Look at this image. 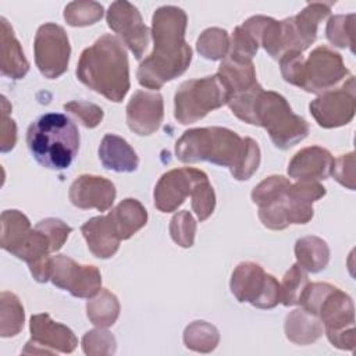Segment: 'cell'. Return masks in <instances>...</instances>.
Wrapping results in <instances>:
<instances>
[{"label":"cell","mask_w":356,"mask_h":356,"mask_svg":"<svg viewBox=\"0 0 356 356\" xmlns=\"http://www.w3.org/2000/svg\"><path fill=\"white\" fill-rule=\"evenodd\" d=\"M220 342L218 330L203 320H197L191 323L184 331V343L188 349L200 352V353H210L213 352Z\"/></svg>","instance_id":"cell-31"},{"label":"cell","mask_w":356,"mask_h":356,"mask_svg":"<svg viewBox=\"0 0 356 356\" xmlns=\"http://www.w3.org/2000/svg\"><path fill=\"white\" fill-rule=\"evenodd\" d=\"M309 110L321 128L330 129L349 124L356 111L355 76L349 75L341 86L330 89L312 100Z\"/></svg>","instance_id":"cell-12"},{"label":"cell","mask_w":356,"mask_h":356,"mask_svg":"<svg viewBox=\"0 0 356 356\" xmlns=\"http://www.w3.org/2000/svg\"><path fill=\"white\" fill-rule=\"evenodd\" d=\"M334 3L314 1L309 3L299 14L289 17L295 44L298 51H305L317 38V26L331 13Z\"/></svg>","instance_id":"cell-21"},{"label":"cell","mask_w":356,"mask_h":356,"mask_svg":"<svg viewBox=\"0 0 356 356\" xmlns=\"http://www.w3.org/2000/svg\"><path fill=\"white\" fill-rule=\"evenodd\" d=\"M186 24V13L177 6H163L154 11L152 17L154 47L136 72L142 86L157 90L188 70L192 49L185 42Z\"/></svg>","instance_id":"cell-2"},{"label":"cell","mask_w":356,"mask_h":356,"mask_svg":"<svg viewBox=\"0 0 356 356\" xmlns=\"http://www.w3.org/2000/svg\"><path fill=\"white\" fill-rule=\"evenodd\" d=\"M229 288L238 302H248L259 309H273L281 302L280 284L253 261L239 263L231 275Z\"/></svg>","instance_id":"cell-8"},{"label":"cell","mask_w":356,"mask_h":356,"mask_svg":"<svg viewBox=\"0 0 356 356\" xmlns=\"http://www.w3.org/2000/svg\"><path fill=\"white\" fill-rule=\"evenodd\" d=\"M33 53L36 67L44 78L61 76L68 68L71 56V46L64 28L53 22L40 25L35 35Z\"/></svg>","instance_id":"cell-11"},{"label":"cell","mask_w":356,"mask_h":356,"mask_svg":"<svg viewBox=\"0 0 356 356\" xmlns=\"http://www.w3.org/2000/svg\"><path fill=\"white\" fill-rule=\"evenodd\" d=\"M26 145L42 167L65 170L79 150V131L65 114L47 113L28 127Z\"/></svg>","instance_id":"cell-4"},{"label":"cell","mask_w":356,"mask_h":356,"mask_svg":"<svg viewBox=\"0 0 356 356\" xmlns=\"http://www.w3.org/2000/svg\"><path fill=\"white\" fill-rule=\"evenodd\" d=\"M81 232L89 250L97 259H110L120 248L121 238L108 214L92 217L81 227Z\"/></svg>","instance_id":"cell-20"},{"label":"cell","mask_w":356,"mask_h":356,"mask_svg":"<svg viewBox=\"0 0 356 356\" xmlns=\"http://www.w3.org/2000/svg\"><path fill=\"white\" fill-rule=\"evenodd\" d=\"M64 110L74 114L85 128H95L103 120V108L85 100H72L64 104Z\"/></svg>","instance_id":"cell-40"},{"label":"cell","mask_w":356,"mask_h":356,"mask_svg":"<svg viewBox=\"0 0 356 356\" xmlns=\"http://www.w3.org/2000/svg\"><path fill=\"white\" fill-rule=\"evenodd\" d=\"M229 46H231L229 54L248 58V60H252L259 50V43L245 28H242V25L234 29Z\"/></svg>","instance_id":"cell-42"},{"label":"cell","mask_w":356,"mask_h":356,"mask_svg":"<svg viewBox=\"0 0 356 356\" xmlns=\"http://www.w3.org/2000/svg\"><path fill=\"white\" fill-rule=\"evenodd\" d=\"M296 264L306 273H320L330 261V248L327 242L316 235H307L295 243Z\"/></svg>","instance_id":"cell-28"},{"label":"cell","mask_w":356,"mask_h":356,"mask_svg":"<svg viewBox=\"0 0 356 356\" xmlns=\"http://www.w3.org/2000/svg\"><path fill=\"white\" fill-rule=\"evenodd\" d=\"M307 284H309L307 273L298 264L291 266L289 270L285 273L282 282L280 284L281 303L288 307L299 305Z\"/></svg>","instance_id":"cell-34"},{"label":"cell","mask_w":356,"mask_h":356,"mask_svg":"<svg viewBox=\"0 0 356 356\" xmlns=\"http://www.w3.org/2000/svg\"><path fill=\"white\" fill-rule=\"evenodd\" d=\"M36 229L42 231L50 242L51 246V252H57L63 248V245L65 243L68 235L72 232V228L70 225H67L64 221L58 220V218H44L40 220L36 225Z\"/></svg>","instance_id":"cell-41"},{"label":"cell","mask_w":356,"mask_h":356,"mask_svg":"<svg viewBox=\"0 0 356 356\" xmlns=\"http://www.w3.org/2000/svg\"><path fill=\"white\" fill-rule=\"evenodd\" d=\"M206 174L197 168L182 167L164 172L157 181L153 192L154 206L161 213L175 211Z\"/></svg>","instance_id":"cell-16"},{"label":"cell","mask_w":356,"mask_h":356,"mask_svg":"<svg viewBox=\"0 0 356 356\" xmlns=\"http://www.w3.org/2000/svg\"><path fill=\"white\" fill-rule=\"evenodd\" d=\"M252 125L263 127L271 142L286 150L309 135L307 121L295 114L286 99L273 90H261L253 104Z\"/></svg>","instance_id":"cell-5"},{"label":"cell","mask_w":356,"mask_h":356,"mask_svg":"<svg viewBox=\"0 0 356 356\" xmlns=\"http://www.w3.org/2000/svg\"><path fill=\"white\" fill-rule=\"evenodd\" d=\"M31 341L26 342L24 353H71L78 339L71 328L53 321L47 313L33 314L29 320Z\"/></svg>","instance_id":"cell-14"},{"label":"cell","mask_w":356,"mask_h":356,"mask_svg":"<svg viewBox=\"0 0 356 356\" xmlns=\"http://www.w3.org/2000/svg\"><path fill=\"white\" fill-rule=\"evenodd\" d=\"M285 335L298 345H309L316 342L324 332V325L318 316L306 309H296L285 318Z\"/></svg>","instance_id":"cell-25"},{"label":"cell","mask_w":356,"mask_h":356,"mask_svg":"<svg viewBox=\"0 0 356 356\" xmlns=\"http://www.w3.org/2000/svg\"><path fill=\"white\" fill-rule=\"evenodd\" d=\"M346 75L350 74L342 56L328 46H318L307 58H303L296 86L309 93L321 95L334 89Z\"/></svg>","instance_id":"cell-10"},{"label":"cell","mask_w":356,"mask_h":356,"mask_svg":"<svg viewBox=\"0 0 356 356\" xmlns=\"http://www.w3.org/2000/svg\"><path fill=\"white\" fill-rule=\"evenodd\" d=\"M175 157L182 163L209 161L228 167L236 181H246L260 165V147L252 138H241L228 128H192L177 140Z\"/></svg>","instance_id":"cell-1"},{"label":"cell","mask_w":356,"mask_h":356,"mask_svg":"<svg viewBox=\"0 0 356 356\" xmlns=\"http://www.w3.org/2000/svg\"><path fill=\"white\" fill-rule=\"evenodd\" d=\"M228 100L229 92L217 74L185 81L174 96V117L184 125L192 124L222 107Z\"/></svg>","instance_id":"cell-7"},{"label":"cell","mask_w":356,"mask_h":356,"mask_svg":"<svg viewBox=\"0 0 356 356\" xmlns=\"http://www.w3.org/2000/svg\"><path fill=\"white\" fill-rule=\"evenodd\" d=\"M325 195L318 182L291 184L274 202L259 209L261 224L274 231L285 229L291 224H307L313 216V203Z\"/></svg>","instance_id":"cell-6"},{"label":"cell","mask_w":356,"mask_h":356,"mask_svg":"<svg viewBox=\"0 0 356 356\" xmlns=\"http://www.w3.org/2000/svg\"><path fill=\"white\" fill-rule=\"evenodd\" d=\"M164 117V102L159 92L136 90L127 104V124L140 136L154 134Z\"/></svg>","instance_id":"cell-17"},{"label":"cell","mask_w":356,"mask_h":356,"mask_svg":"<svg viewBox=\"0 0 356 356\" xmlns=\"http://www.w3.org/2000/svg\"><path fill=\"white\" fill-rule=\"evenodd\" d=\"M51 282L75 298H93L102 289V275L96 266L78 264L68 256L50 259Z\"/></svg>","instance_id":"cell-13"},{"label":"cell","mask_w":356,"mask_h":356,"mask_svg":"<svg viewBox=\"0 0 356 356\" xmlns=\"http://www.w3.org/2000/svg\"><path fill=\"white\" fill-rule=\"evenodd\" d=\"M11 106L6 96H1V127H0V150L7 153L14 149L17 142V125L14 120L8 117Z\"/></svg>","instance_id":"cell-44"},{"label":"cell","mask_w":356,"mask_h":356,"mask_svg":"<svg viewBox=\"0 0 356 356\" xmlns=\"http://www.w3.org/2000/svg\"><path fill=\"white\" fill-rule=\"evenodd\" d=\"M353 33H355V14H338L332 15L325 28V36L337 47L353 50Z\"/></svg>","instance_id":"cell-33"},{"label":"cell","mask_w":356,"mask_h":356,"mask_svg":"<svg viewBox=\"0 0 356 356\" xmlns=\"http://www.w3.org/2000/svg\"><path fill=\"white\" fill-rule=\"evenodd\" d=\"M1 61H0V71L3 76L11 79H21L26 75L29 70V63L22 51V47L18 39L14 35V31L8 21L1 17Z\"/></svg>","instance_id":"cell-24"},{"label":"cell","mask_w":356,"mask_h":356,"mask_svg":"<svg viewBox=\"0 0 356 356\" xmlns=\"http://www.w3.org/2000/svg\"><path fill=\"white\" fill-rule=\"evenodd\" d=\"M217 75L228 89L229 99L259 85L252 60L232 54H227V57L222 58Z\"/></svg>","instance_id":"cell-23"},{"label":"cell","mask_w":356,"mask_h":356,"mask_svg":"<svg viewBox=\"0 0 356 356\" xmlns=\"http://www.w3.org/2000/svg\"><path fill=\"white\" fill-rule=\"evenodd\" d=\"M192 210L195 211L199 221L207 220L216 207V195L214 189L209 182L207 175L199 179L192 191Z\"/></svg>","instance_id":"cell-36"},{"label":"cell","mask_w":356,"mask_h":356,"mask_svg":"<svg viewBox=\"0 0 356 356\" xmlns=\"http://www.w3.org/2000/svg\"><path fill=\"white\" fill-rule=\"evenodd\" d=\"M196 221L188 210L178 211L170 221L171 239L181 248H191L195 242Z\"/></svg>","instance_id":"cell-38"},{"label":"cell","mask_w":356,"mask_h":356,"mask_svg":"<svg viewBox=\"0 0 356 356\" xmlns=\"http://www.w3.org/2000/svg\"><path fill=\"white\" fill-rule=\"evenodd\" d=\"M331 175L338 181L342 186L348 189H355V153L341 154L338 159H334Z\"/></svg>","instance_id":"cell-43"},{"label":"cell","mask_w":356,"mask_h":356,"mask_svg":"<svg viewBox=\"0 0 356 356\" xmlns=\"http://www.w3.org/2000/svg\"><path fill=\"white\" fill-rule=\"evenodd\" d=\"M103 17V6L97 1L79 0L68 3L64 8V19L71 26H88Z\"/></svg>","instance_id":"cell-35"},{"label":"cell","mask_w":356,"mask_h":356,"mask_svg":"<svg viewBox=\"0 0 356 356\" xmlns=\"http://www.w3.org/2000/svg\"><path fill=\"white\" fill-rule=\"evenodd\" d=\"M334 157L321 146H309L291 159L288 175L302 182H317L331 175Z\"/></svg>","instance_id":"cell-19"},{"label":"cell","mask_w":356,"mask_h":356,"mask_svg":"<svg viewBox=\"0 0 356 356\" xmlns=\"http://www.w3.org/2000/svg\"><path fill=\"white\" fill-rule=\"evenodd\" d=\"M99 159L106 170L115 172H134L139 165V157L132 146L114 134L103 136L99 146Z\"/></svg>","instance_id":"cell-22"},{"label":"cell","mask_w":356,"mask_h":356,"mask_svg":"<svg viewBox=\"0 0 356 356\" xmlns=\"http://www.w3.org/2000/svg\"><path fill=\"white\" fill-rule=\"evenodd\" d=\"M86 316L96 327H111L120 316V302L117 296L108 289H100L99 293L86 303Z\"/></svg>","instance_id":"cell-29"},{"label":"cell","mask_w":356,"mask_h":356,"mask_svg":"<svg viewBox=\"0 0 356 356\" xmlns=\"http://www.w3.org/2000/svg\"><path fill=\"white\" fill-rule=\"evenodd\" d=\"M115 338L104 328L88 331L82 338V349L89 356L115 353Z\"/></svg>","instance_id":"cell-39"},{"label":"cell","mask_w":356,"mask_h":356,"mask_svg":"<svg viewBox=\"0 0 356 356\" xmlns=\"http://www.w3.org/2000/svg\"><path fill=\"white\" fill-rule=\"evenodd\" d=\"M0 227L1 248L17 257V254L25 245L29 234L32 232L28 217L19 210H4L1 213Z\"/></svg>","instance_id":"cell-26"},{"label":"cell","mask_w":356,"mask_h":356,"mask_svg":"<svg viewBox=\"0 0 356 356\" xmlns=\"http://www.w3.org/2000/svg\"><path fill=\"white\" fill-rule=\"evenodd\" d=\"M78 79L107 100L120 103L127 96L129 82V64L121 40L111 35H102L86 47L76 65Z\"/></svg>","instance_id":"cell-3"},{"label":"cell","mask_w":356,"mask_h":356,"mask_svg":"<svg viewBox=\"0 0 356 356\" xmlns=\"http://www.w3.org/2000/svg\"><path fill=\"white\" fill-rule=\"evenodd\" d=\"M117 196L114 184L99 175L82 174L75 178L68 191L70 202L78 209L108 210Z\"/></svg>","instance_id":"cell-18"},{"label":"cell","mask_w":356,"mask_h":356,"mask_svg":"<svg viewBox=\"0 0 356 356\" xmlns=\"http://www.w3.org/2000/svg\"><path fill=\"white\" fill-rule=\"evenodd\" d=\"M229 49V38L225 29L207 28L200 33L196 42L197 53L211 61L227 57Z\"/></svg>","instance_id":"cell-32"},{"label":"cell","mask_w":356,"mask_h":356,"mask_svg":"<svg viewBox=\"0 0 356 356\" xmlns=\"http://www.w3.org/2000/svg\"><path fill=\"white\" fill-rule=\"evenodd\" d=\"M107 25L121 38L125 44L135 56L140 60L147 44L150 32L145 25L139 10L125 0H118L110 4L106 14Z\"/></svg>","instance_id":"cell-15"},{"label":"cell","mask_w":356,"mask_h":356,"mask_svg":"<svg viewBox=\"0 0 356 356\" xmlns=\"http://www.w3.org/2000/svg\"><path fill=\"white\" fill-rule=\"evenodd\" d=\"M291 181L282 175H270L263 179L252 191V202L260 209L274 202L284 191L288 189Z\"/></svg>","instance_id":"cell-37"},{"label":"cell","mask_w":356,"mask_h":356,"mask_svg":"<svg viewBox=\"0 0 356 356\" xmlns=\"http://www.w3.org/2000/svg\"><path fill=\"white\" fill-rule=\"evenodd\" d=\"M317 316L332 346L342 350L355 349V306L348 293L332 285L321 300Z\"/></svg>","instance_id":"cell-9"},{"label":"cell","mask_w":356,"mask_h":356,"mask_svg":"<svg viewBox=\"0 0 356 356\" xmlns=\"http://www.w3.org/2000/svg\"><path fill=\"white\" fill-rule=\"evenodd\" d=\"M25 313L18 296L13 292H1L0 295V335L3 338L15 337L24 327Z\"/></svg>","instance_id":"cell-30"},{"label":"cell","mask_w":356,"mask_h":356,"mask_svg":"<svg viewBox=\"0 0 356 356\" xmlns=\"http://www.w3.org/2000/svg\"><path fill=\"white\" fill-rule=\"evenodd\" d=\"M108 217L113 220L121 241L129 239L147 222V211L143 204L132 197L120 202L110 213Z\"/></svg>","instance_id":"cell-27"}]
</instances>
